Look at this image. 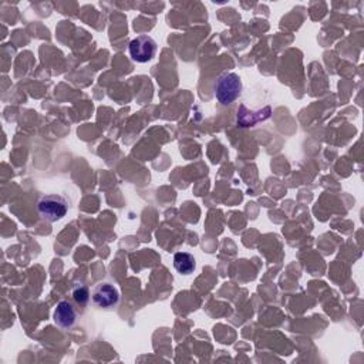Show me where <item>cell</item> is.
<instances>
[{"label": "cell", "instance_id": "3957f363", "mask_svg": "<svg viewBox=\"0 0 364 364\" xmlns=\"http://www.w3.org/2000/svg\"><path fill=\"white\" fill-rule=\"evenodd\" d=\"M157 42L150 36H138L130 42L128 51L134 61L147 63L154 58L157 53Z\"/></svg>", "mask_w": 364, "mask_h": 364}, {"label": "cell", "instance_id": "6da1fadb", "mask_svg": "<svg viewBox=\"0 0 364 364\" xmlns=\"http://www.w3.org/2000/svg\"><path fill=\"white\" fill-rule=\"evenodd\" d=\"M242 93L241 77L235 73H225L215 84V97L222 106H230L239 99Z\"/></svg>", "mask_w": 364, "mask_h": 364}, {"label": "cell", "instance_id": "7a4b0ae2", "mask_svg": "<svg viewBox=\"0 0 364 364\" xmlns=\"http://www.w3.org/2000/svg\"><path fill=\"white\" fill-rule=\"evenodd\" d=\"M37 211L43 220L49 222H57L65 216L68 211V201L57 194L43 195L37 201Z\"/></svg>", "mask_w": 364, "mask_h": 364}, {"label": "cell", "instance_id": "52a82bcc", "mask_svg": "<svg viewBox=\"0 0 364 364\" xmlns=\"http://www.w3.org/2000/svg\"><path fill=\"white\" fill-rule=\"evenodd\" d=\"M71 298L79 306L84 308L89 303L92 295H90V290L86 284L77 283V284L73 286V289H71Z\"/></svg>", "mask_w": 364, "mask_h": 364}, {"label": "cell", "instance_id": "277c9868", "mask_svg": "<svg viewBox=\"0 0 364 364\" xmlns=\"http://www.w3.org/2000/svg\"><path fill=\"white\" fill-rule=\"evenodd\" d=\"M92 302L99 309L111 310L120 303L118 289L110 283H100L93 289Z\"/></svg>", "mask_w": 364, "mask_h": 364}, {"label": "cell", "instance_id": "5b68a950", "mask_svg": "<svg viewBox=\"0 0 364 364\" xmlns=\"http://www.w3.org/2000/svg\"><path fill=\"white\" fill-rule=\"evenodd\" d=\"M77 318H79L77 309L70 301L58 302L57 308L54 309V313H53L54 323L60 329H64V330H68L75 326L77 323Z\"/></svg>", "mask_w": 364, "mask_h": 364}, {"label": "cell", "instance_id": "8992f818", "mask_svg": "<svg viewBox=\"0 0 364 364\" xmlns=\"http://www.w3.org/2000/svg\"><path fill=\"white\" fill-rule=\"evenodd\" d=\"M174 268L182 275H191L196 268V261L188 252H178L174 255Z\"/></svg>", "mask_w": 364, "mask_h": 364}]
</instances>
